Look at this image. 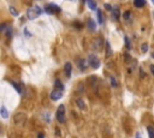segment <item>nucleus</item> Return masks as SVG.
<instances>
[{
    "mask_svg": "<svg viewBox=\"0 0 154 138\" xmlns=\"http://www.w3.org/2000/svg\"><path fill=\"white\" fill-rule=\"evenodd\" d=\"M93 47H94V49H98V50H100V49L102 48V40H101L100 37H99V39H97V41L94 42Z\"/></svg>",
    "mask_w": 154,
    "mask_h": 138,
    "instance_id": "9b49d317",
    "label": "nucleus"
},
{
    "mask_svg": "<svg viewBox=\"0 0 154 138\" xmlns=\"http://www.w3.org/2000/svg\"><path fill=\"white\" fill-rule=\"evenodd\" d=\"M119 16H120L119 9H118V7L112 9V19H113V20H118V19H119Z\"/></svg>",
    "mask_w": 154,
    "mask_h": 138,
    "instance_id": "9d476101",
    "label": "nucleus"
},
{
    "mask_svg": "<svg viewBox=\"0 0 154 138\" xmlns=\"http://www.w3.org/2000/svg\"><path fill=\"white\" fill-rule=\"evenodd\" d=\"M9 10H10V12H11L13 16H18V12L16 11V9H15L13 6H10V7H9Z\"/></svg>",
    "mask_w": 154,
    "mask_h": 138,
    "instance_id": "4be33fe9",
    "label": "nucleus"
},
{
    "mask_svg": "<svg viewBox=\"0 0 154 138\" xmlns=\"http://www.w3.org/2000/svg\"><path fill=\"white\" fill-rule=\"evenodd\" d=\"M87 5L89 6V9L91 10V11H97V4L94 3V1H91V0H88V1H87Z\"/></svg>",
    "mask_w": 154,
    "mask_h": 138,
    "instance_id": "dca6fc26",
    "label": "nucleus"
},
{
    "mask_svg": "<svg viewBox=\"0 0 154 138\" xmlns=\"http://www.w3.org/2000/svg\"><path fill=\"white\" fill-rule=\"evenodd\" d=\"M106 47H107V57H111L112 55V50H111V47H110V43L108 42H106Z\"/></svg>",
    "mask_w": 154,
    "mask_h": 138,
    "instance_id": "aec40b11",
    "label": "nucleus"
},
{
    "mask_svg": "<svg viewBox=\"0 0 154 138\" xmlns=\"http://www.w3.org/2000/svg\"><path fill=\"white\" fill-rule=\"evenodd\" d=\"M135 136H136V138H141V133H140V132H137Z\"/></svg>",
    "mask_w": 154,
    "mask_h": 138,
    "instance_id": "7c9ffc66",
    "label": "nucleus"
},
{
    "mask_svg": "<svg viewBox=\"0 0 154 138\" xmlns=\"http://www.w3.org/2000/svg\"><path fill=\"white\" fill-rule=\"evenodd\" d=\"M111 85H112L113 88H116V87L118 85V83H117V80H116L114 77H111Z\"/></svg>",
    "mask_w": 154,
    "mask_h": 138,
    "instance_id": "412c9836",
    "label": "nucleus"
},
{
    "mask_svg": "<svg viewBox=\"0 0 154 138\" xmlns=\"http://www.w3.org/2000/svg\"><path fill=\"white\" fill-rule=\"evenodd\" d=\"M147 130H148V133H149V138H154V130H153V127L148 126Z\"/></svg>",
    "mask_w": 154,
    "mask_h": 138,
    "instance_id": "6ab92c4d",
    "label": "nucleus"
},
{
    "mask_svg": "<svg viewBox=\"0 0 154 138\" xmlns=\"http://www.w3.org/2000/svg\"><path fill=\"white\" fill-rule=\"evenodd\" d=\"M42 12H43V10H42L40 6L34 5L33 7H29V9H28V11H27V16H28V18H29V19H35V18H36V17H39Z\"/></svg>",
    "mask_w": 154,
    "mask_h": 138,
    "instance_id": "f257e3e1",
    "label": "nucleus"
},
{
    "mask_svg": "<svg viewBox=\"0 0 154 138\" xmlns=\"http://www.w3.org/2000/svg\"><path fill=\"white\" fill-rule=\"evenodd\" d=\"M124 59H125L127 61H129V60H130V55H129V54H124Z\"/></svg>",
    "mask_w": 154,
    "mask_h": 138,
    "instance_id": "cd10ccee",
    "label": "nucleus"
},
{
    "mask_svg": "<svg viewBox=\"0 0 154 138\" xmlns=\"http://www.w3.org/2000/svg\"><path fill=\"white\" fill-rule=\"evenodd\" d=\"M76 64H77V66L80 67V70H81V71H84V70H85V67H87V61H85L84 59H82V58L77 59V60H76Z\"/></svg>",
    "mask_w": 154,
    "mask_h": 138,
    "instance_id": "0eeeda50",
    "label": "nucleus"
},
{
    "mask_svg": "<svg viewBox=\"0 0 154 138\" xmlns=\"http://www.w3.org/2000/svg\"><path fill=\"white\" fill-rule=\"evenodd\" d=\"M97 15H98V23L99 24H104V16H102L101 10L97 9Z\"/></svg>",
    "mask_w": 154,
    "mask_h": 138,
    "instance_id": "4468645a",
    "label": "nucleus"
},
{
    "mask_svg": "<svg viewBox=\"0 0 154 138\" xmlns=\"http://www.w3.org/2000/svg\"><path fill=\"white\" fill-rule=\"evenodd\" d=\"M150 71L154 72V66H153V65H150Z\"/></svg>",
    "mask_w": 154,
    "mask_h": 138,
    "instance_id": "2f4dec72",
    "label": "nucleus"
},
{
    "mask_svg": "<svg viewBox=\"0 0 154 138\" xmlns=\"http://www.w3.org/2000/svg\"><path fill=\"white\" fill-rule=\"evenodd\" d=\"M45 11L47 13H49V15H52V13H59L60 12V7L58 5H55V4H47L45 6Z\"/></svg>",
    "mask_w": 154,
    "mask_h": 138,
    "instance_id": "39448f33",
    "label": "nucleus"
},
{
    "mask_svg": "<svg viewBox=\"0 0 154 138\" xmlns=\"http://www.w3.org/2000/svg\"><path fill=\"white\" fill-rule=\"evenodd\" d=\"M13 121H15L16 125L23 126V125L25 124V121H27V115H25L24 113H17V114L13 117Z\"/></svg>",
    "mask_w": 154,
    "mask_h": 138,
    "instance_id": "20e7f679",
    "label": "nucleus"
},
{
    "mask_svg": "<svg viewBox=\"0 0 154 138\" xmlns=\"http://www.w3.org/2000/svg\"><path fill=\"white\" fill-rule=\"evenodd\" d=\"M7 28H9V25H7L6 23H5V24H1V25H0V31H5Z\"/></svg>",
    "mask_w": 154,
    "mask_h": 138,
    "instance_id": "393cba45",
    "label": "nucleus"
},
{
    "mask_svg": "<svg viewBox=\"0 0 154 138\" xmlns=\"http://www.w3.org/2000/svg\"><path fill=\"white\" fill-rule=\"evenodd\" d=\"M55 118H57L58 123H60V124L65 123V106L64 104H60L58 107L57 113H55Z\"/></svg>",
    "mask_w": 154,
    "mask_h": 138,
    "instance_id": "7ed1b4c3",
    "label": "nucleus"
},
{
    "mask_svg": "<svg viewBox=\"0 0 154 138\" xmlns=\"http://www.w3.org/2000/svg\"><path fill=\"white\" fill-rule=\"evenodd\" d=\"M0 115H1L4 119H7V118H9V112H7V109H6L4 106L0 108Z\"/></svg>",
    "mask_w": 154,
    "mask_h": 138,
    "instance_id": "ddd939ff",
    "label": "nucleus"
},
{
    "mask_svg": "<svg viewBox=\"0 0 154 138\" xmlns=\"http://www.w3.org/2000/svg\"><path fill=\"white\" fill-rule=\"evenodd\" d=\"M64 70H65V74H66V77L68 78H70L71 77V72H72V65H71V63H66L65 64V66H64Z\"/></svg>",
    "mask_w": 154,
    "mask_h": 138,
    "instance_id": "6e6552de",
    "label": "nucleus"
},
{
    "mask_svg": "<svg viewBox=\"0 0 154 138\" xmlns=\"http://www.w3.org/2000/svg\"><path fill=\"white\" fill-rule=\"evenodd\" d=\"M76 103H77V106H78L80 109H82V110L85 109V103H84V101H83L82 99H77V100H76Z\"/></svg>",
    "mask_w": 154,
    "mask_h": 138,
    "instance_id": "2eb2a0df",
    "label": "nucleus"
},
{
    "mask_svg": "<svg viewBox=\"0 0 154 138\" xmlns=\"http://www.w3.org/2000/svg\"><path fill=\"white\" fill-rule=\"evenodd\" d=\"M85 61H87V65H89L91 69H99L100 64H101L99 58L97 57V55H94V54H90Z\"/></svg>",
    "mask_w": 154,
    "mask_h": 138,
    "instance_id": "f03ea898",
    "label": "nucleus"
},
{
    "mask_svg": "<svg viewBox=\"0 0 154 138\" xmlns=\"http://www.w3.org/2000/svg\"><path fill=\"white\" fill-rule=\"evenodd\" d=\"M38 138H45V137H43V133H39V134H38Z\"/></svg>",
    "mask_w": 154,
    "mask_h": 138,
    "instance_id": "c756f323",
    "label": "nucleus"
},
{
    "mask_svg": "<svg viewBox=\"0 0 154 138\" xmlns=\"http://www.w3.org/2000/svg\"><path fill=\"white\" fill-rule=\"evenodd\" d=\"M51 100H53V101H58L59 99H61V96H63V91H60V90H58V89H55V90H53L52 93H51Z\"/></svg>",
    "mask_w": 154,
    "mask_h": 138,
    "instance_id": "423d86ee",
    "label": "nucleus"
},
{
    "mask_svg": "<svg viewBox=\"0 0 154 138\" xmlns=\"http://www.w3.org/2000/svg\"><path fill=\"white\" fill-rule=\"evenodd\" d=\"M124 41H125V43H127V48H128V49H130V48H131V46H130V41H129V39H128L127 36L124 37Z\"/></svg>",
    "mask_w": 154,
    "mask_h": 138,
    "instance_id": "a878e982",
    "label": "nucleus"
},
{
    "mask_svg": "<svg viewBox=\"0 0 154 138\" xmlns=\"http://www.w3.org/2000/svg\"><path fill=\"white\" fill-rule=\"evenodd\" d=\"M0 133H1V127H0Z\"/></svg>",
    "mask_w": 154,
    "mask_h": 138,
    "instance_id": "473e14b6",
    "label": "nucleus"
},
{
    "mask_svg": "<svg viewBox=\"0 0 154 138\" xmlns=\"http://www.w3.org/2000/svg\"><path fill=\"white\" fill-rule=\"evenodd\" d=\"M147 50H148V45H147V43H143V45L141 46V52H142V53H146Z\"/></svg>",
    "mask_w": 154,
    "mask_h": 138,
    "instance_id": "5701e85b",
    "label": "nucleus"
},
{
    "mask_svg": "<svg viewBox=\"0 0 154 138\" xmlns=\"http://www.w3.org/2000/svg\"><path fill=\"white\" fill-rule=\"evenodd\" d=\"M11 84H12V85L15 87V89H16V90H17L18 93H21V87H19L18 84H17V83H15V82H11Z\"/></svg>",
    "mask_w": 154,
    "mask_h": 138,
    "instance_id": "b1692460",
    "label": "nucleus"
},
{
    "mask_svg": "<svg viewBox=\"0 0 154 138\" xmlns=\"http://www.w3.org/2000/svg\"><path fill=\"white\" fill-rule=\"evenodd\" d=\"M105 9H107L108 11H112V7H111V5H110V4H105Z\"/></svg>",
    "mask_w": 154,
    "mask_h": 138,
    "instance_id": "bb28decb",
    "label": "nucleus"
},
{
    "mask_svg": "<svg viewBox=\"0 0 154 138\" xmlns=\"http://www.w3.org/2000/svg\"><path fill=\"white\" fill-rule=\"evenodd\" d=\"M140 72H141V77H144L146 76V73H143V70L142 69H140Z\"/></svg>",
    "mask_w": 154,
    "mask_h": 138,
    "instance_id": "c85d7f7f",
    "label": "nucleus"
},
{
    "mask_svg": "<svg viewBox=\"0 0 154 138\" xmlns=\"http://www.w3.org/2000/svg\"><path fill=\"white\" fill-rule=\"evenodd\" d=\"M54 84H55V87H57V89H58V90L63 91V89H64V85H63V83H61L59 79H57V80H55V83H54Z\"/></svg>",
    "mask_w": 154,
    "mask_h": 138,
    "instance_id": "a211bd4d",
    "label": "nucleus"
},
{
    "mask_svg": "<svg viewBox=\"0 0 154 138\" xmlns=\"http://www.w3.org/2000/svg\"><path fill=\"white\" fill-rule=\"evenodd\" d=\"M87 26H88V29H89L90 33H94L95 29H97V24H95V22H94L93 19H89V20H88Z\"/></svg>",
    "mask_w": 154,
    "mask_h": 138,
    "instance_id": "1a4fd4ad",
    "label": "nucleus"
},
{
    "mask_svg": "<svg viewBox=\"0 0 154 138\" xmlns=\"http://www.w3.org/2000/svg\"><path fill=\"white\" fill-rule=\"evenodd\" d=\"M134 5H135L136 7H142V6L146 5V1H144V0H135Z\"/></svg>",
    "mask_w": 154,
    "mask_h": 138,
    "instance_id": "f3484780",
    "label": "nucleus"
},
{
    "mask_svg": "<svg viewBox=\"0 0 154 138\" xmlns=\"http://www.w3.org/2000/svg\"><path fill=\"white\" fill-rule=\"evenodd\" d=\"M123 18H124V20L127 22V23H131L133 22V15H131V12H125L124 15H123Z\"/></svg>",
    "mask_w": 154,
    "mask_h": 138,
    "instance_id": "f8f14e48",
    "label": "nucleus"
}]
</instances>
